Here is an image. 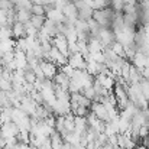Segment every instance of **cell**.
Segmentation results:
<instances>
[{"mask_svg": "<svg viewBox=\"0 0 149 149\" xmlns=\"http://www.w3.org/2000/svg\"><path fill=\"white\" fill-rule=\"evenodd\" d=\"M90 110H91L97 117H99L101 122H104V123H109V122H110V116H109L107 107H106L103 103H100V101H94V103L91 104Z\"/></svg>", "mask_w": 149, "mask_h": 149, "instance_id": "6da1fadb", "label": "cell"}, {"mask_svg": "<svg viewBox=\"0 0 149 149\" xmlns=\"http://www.w3.org/2000/svg\"><path fill=\"white\" fill-rule=\"evenodd\" d=\"M19 127L16 123L10 122V123H6V125H1L0 126V136H3L4 139H12V138H17L19 135Z\"/></svg>", "mask_w": 149, "mask_h": 149, "instance_id": "7a4b0ae2", "label": "cell"}, {"mask_svg": "<svg viewBox=\"0 0 149 149\" xmlns=\"http://www.w3.org/2000/svg\"><path fill=\"white\" fill-rule=\"evenodd\" d=\"M97 38L100 39V42L104 45V48L110 47L114 41H116V36H114V32L111 28H101L97 35Z\"/></svg>", "mask_w": 149, "mask_h": 149, "instance_id": "3957f363", "label": "cell"}, {"mask_svg": "<svg viewBox=\"0 0 149 149\" xmlns=\"http://www.w3.org/2000/svg\"><path fill=\"white\" fill-rule=\"evenodd\" d=\"M68 39H67V36L65 35H62V33H58L55 38H52V47H55V48H58V49L61 51L67 58H70V51H68Z\"/></svg>", "mask_w": 149, "mask_h": 149, "instance_id": "277c9868", "label": "cell"}, {"mask_svg": "<svg viewBox=\"0 0 149 149\" xmlns=\"http://www.w3.org/2000/svg\"><path fill=\"white\" fill-rule=\"evenodd\" d=\"M39 64H41V68H42V71H44L45 78L54 80V77L58 74V65L54 64L52 61H41Z\"/></svg>", "mask_w": 149, "mask_h": 149, "instance_id": "5b68a950", "label": "cell"}, {"mask_svg": "<svg viewBox=\"0 0 149 149\" xmlns=\"http://www.w3.org/2000/svg\"><path fill=\"white\" fill-rule=\"evenodd\" d=\"M38 106H39V104H36V103L31 99L29 96H25L23 99L20 100V109H22L28 116H31V117L35 114V111H36V107H38Z\"/></svg>", "mask_w": 149, "mask_h": 149, "instance_id": "8992f818", "label": "cell"}, {"mask_svg": "<svg viewBox=\"0 0 149 149\" xmlns=\"http://www.w3.org/2000/svg\"><path fill=\"white\" fill-rule=\"evenodd\" d=\"M68 64L74 68V70H86L87 68V61L86 58L78 52V54H74L68 58Z\"/></svg>", "mask_w": 149, "mask_h": 149, "instance_id": "52a82bcc", "label": "cell"}, {"mask_svg": "<svg viewBox=\"0 0 149 149\" xmlns=\"http://www.w3.org/2000/svg\"><path fill=\"white\" fill-rule=\"evenodd\" d=\"M62 13H64L65 19H68V20L75 22V20L78 19V9H77V6H75L74 3H68V4L62 9Z\"/></svg>", "mask_w": 149, "mask_h": 149, "instance_id": "ba28073f", "label": "cell"}, {"mask_svg": "<svg viewBox=\"0 0 149 149\" xmlns=\"http://www.w3.org/2000/svg\"><path fill=\"white\" fill-rule=\"evenodd\" d=\"M70 101L77 103V104H78V106H81V107H88V109H90V107H91V104H93V101L87 99L83 93H72Z\"/></svg>", "mask_w": 149, "mask_h": 149, "instance_id": "9c48e42d", "label": "cell"}, {"mask_svg": "<svg viewBox=\"0 0 149 149\" xmlns=\"http://www.w3.org/2000/svg\"><path fill=\"white\" fill-rule=\"evenodd\" d=\"M47 19L51 20V22H54V23H62V22H65V16H64V13H62V10H59V9H51L49 12L47 13Z\"/></svg>", "mask_w": 149, "mask_h": 149, "instance_id": "30bf717a", "label": "cell"}, {"mask_svg": "<svg viewBox=\"0 0 149 149\" xmlns=\"http://www.w3.org/2000/svg\"><path fill=\"white\" fill-rule=\"evenodd\" d=\"M132 64L139 70V71H143V68H146V54L142 52V51H138L135 58L132 59Z\"/></svg>", "mask_w": 149, "mask_h": 149, "instance_id": "8fae6325", "label": "cell"}, {"mask_svg": "<svg viewBox=\"0 0 149 149\" xmlns=\"http://www.w3.org/2000/svg\"><path fill=\"white\" fill-rule=\"evenodd\" d=\"M70 77H67L64 72H61V71H58V74L54 77V84L55 86H58V87H61V88H65V90H68V86H70Z\"/></svg>", "mask_w": 149, "mask_h": 149, "instance_id": "7c38bea8", "label": "cell"}, {"mask_svg": "<svg viewBox=\"0 0 149 149\" xmlns=\"http://www.w3.org/2000/svg\"><path fill=\"white\" fill-rule=\"evenodd\" d=\"M88 51H90V54H94V52H103V51H104V45L100 42L99 38H96V36H90V39H88Z\"/></svg>", "mask_w": 149, "mask_h": 149, "instance_id": "4fadbf2b", "label": "cell"}, {"mask_svg": "<svg viewBox=\"0 0 149 149\" xmlns=\"http://www.w3.org/2000/svg\"><path fill=\"white\" fill-rule=\"evenodd\" d=\"M12 31H13V38H15V39L26 38V29H25V25H23V23L16 22V23L12 26Z\"/></svg>", "mask_w": 149, "mask_h": 149, "instance_id": "5bb4252c", "label": "cell"}, {"mask_svg": "<svg viewBox=\"0 0 149 149\" xmlns=\"http://www.w3.org/2000/svg\"><path fill=\"white\" fill-rule=\"evenodd\" d=\"M32 19V12L25 9H16V20L20 23H26Z\"/></svg>", "mask_w": 149, "mask_h": 149, "instance_id": "9a60e30c", "label": "cell"}, {"mask_svg": "<svg viewBox=\"0 0 149 149\" xmlns=\"http://www.w3.org/2000/svg\"><path fill=\"white\" fill-rule=\"evenodd\" d=\"M45 22H47V16H35V15H32L31 23H32V26L36 28L38 31H41V29L44 28Z\"/></svg>", "mask_w": 149, "mask_h": 149, "instance_id": "2e32d148", "label": "cell"}, {"mask_svg": "<svg viewBox=\"0 0 149 149\" xmlns=\"http://www.w3.org/2000/svg\"><path fill=\"white\" fill-rule=\"evenodd\" d=\"M110 49L113 51L116 55H119L120 58H125V47L120 44V42H117V41H114L111 45H110ZM126 59V58H125Z\"/></svg>", "mask_w": 149, "mask_h": 149, "instance_id": "e0dca14e", "label": "cell"}, {"mask_svg": "<svg viewBox=\"0 0 149 149\" xmlns=\"http://www.w3.org/2000/svg\"><path fill=\"white\" fill-rule=\"evenodd\" d=\"M90 111H91V110H90L88 107H81V106H78V107L74 109L71 113H72L75 117H87V116L90 114Z\"/></svg>", "mask_w": 149, "mask_h": 149, "instance_id": "ac0fdd59", "label": "cell"}, {"mask_svg": "<svg viewBox=\"0 0 149 149\" xmlns=\"http://www.w3.org/2000/svg\"><path fill=\"white\" fill-rule=\"evenodd\" d=\"M81 93H83V94H84L88 100H91L93 103H94V101H97V94H96L94 87H87V88H84Z\"/></svg>", "mask_w": 149, "mask_h": 149, "instance_id": "d6986e66", "label": "cell"}, {"mask_svg": "<svg viewBox=\"0 0 149 149\" xmlns=\"http://www.w3.org/2000/svg\"><path fill=\"white\" fill-rule=\"evenodd\" d=\"M31 12L35 16H47V10H45V6L44 4H33V7H32Z\"/></svg>", "mask_w": 149, "mask_h": 149, "instance_id": "ffe728a7", "label": "cell"}, {"mask_svg": "<svg viewBox=\"0 0 149 149\" xmlns=\"http://www.w3.org/2000/svg\"><path fill=\"white\" fill-rule=\"evenodd\" d=\"M10 38H13L12 26H4V28H1V31H0V41H1V39H10Z\"/></svg>", "mask_w": 149, "mask_h": 149, "instance_id": "44dd1931", "label": "cell"}, {"mask_svg": "<svg viewBox=\"0 0 149 149\" xmlns=\"http://www.w3.org/2000/svg\"><path fill=\"white\" fill-rule=\"evenodd\" d=\"M139 86H141L142 94H143V96H145V99L149 101V81L148 80H145V78H142V80H141V83H139Z\"/></svg>", "mask_w": 149, "mask_h": 149, "instance_id": "7402d4cb", "label": "cell"}, {"mask_svg": "<svg viewBox=\"0 0 149 149\" xmlns=\"http://www.w3.org/2000/svg\"><path fill=\"white\" fill-rule=\"evenodd\" d=\"M0 90H3L4 93L12 91V90H13L12 81H7V80H4V78H0Z\"/></svg>", "mask_w": 149, "mask_h": 149, "instance_id": "603a6c76", "label": "cell"}, {"mask_svg": "<svg viewBox=\"0 0 149 149\" xmlns=\"http://www.w3.org/2000/svg\"><path fill=\"white\" fill-rule=\"evenodd\" d=\"M59 71L61 72H64L67 77H70V78H72V75H74V72H75V70L70 65V64H67V65H64V67H61L59 68Z\"/></svg>", "mask_w": 149, "mask_h": 149, "instance_id": "cb8c5ba5", "label": "cell"}, {"mask_svg": "<svg viewBox=\"0 0 149 149\" xmlns=\"http://www.w3.org/2000/svg\"><path fill=\"white\" fill-rule=\"evenodd\" d=\"M16 149H33V146L31 143H23V142H19Z\"/></svg>", "mask_w": 149, "mask_h": 149, "instance_id": "d4e9b609", "label": "cell"}, {"mask_svg": "<svg viewBox=\"0 0 149 149\" xmlns=\"http://www.w3.org/2000/svg\"><path fill=\"white\" fill-rule=\"evenodd\" d=\"M142 77L145 78V80H148L149 81V68L146 67V68H143V71H142Z\"/></svg>", "mask_w": 149, "mask_h": 149, "instance_id": "484cf974", "label": "cell"}, {"mask_svg": "<svg viewBox=\"0 0 149 149\" xmlns=\"http://www.w3.org/2000/svg\"><path fill=\"white\" fill-rule=\"evenodd\" d=\"M6 145H7V139L0 136V148H6Z\"/></svg>", "mask_w": 149, "mask_h": 149, "instance_id": "4316f807", "label": "cell"}]
</instances>
